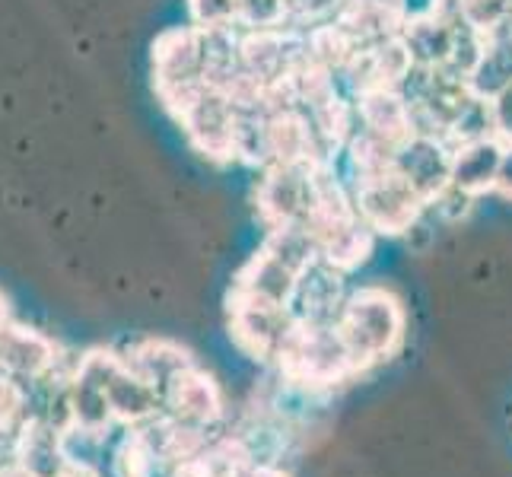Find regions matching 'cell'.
<instances>
[{
	"instance_id": "11",
	"label": "cell",
	"mask_w": 512,
	"mask_h": 477,
	"mask_svg": "<svg viewBox=\"0 0 512 477\" xmlns=\"http://www.w3.org/2000/svg\"><path fill=\"white\" fill-rule=\"evenodd\" d=\"M290 26L287 0H236V29H284Z\"/></svg>"
},
{
	"instance_id": "4",
	"label": "cell",
	"mask_w": 512,
	"mask_h": 477,
	"mask_svg": "<svg viewBox=\"0 0 512 477\" xmlns=\"http://www.w3.org/2000/svg\"><path fill=\"white\" fill-rule=\"evenodd\" d=\"M299 271L280 252H274L268 242L242 264L233 290H229V303H252V306H271V309H293V296L299 287Z\"/></svg>"
},
{
	"instance_id": "9",
	"label": "cell",
	"mask_w": 512,
	"mask_h": 477,
	"mask_svg": "<svg viewBox=\"0 0 512 477\" xmlns=\"http://www.w3.org/2000/svg\"><path fill=\"white\" fill-rule=\"evenodd\" d=\"M353 112H357V128L369 137L382 140V144L401 147L404 140L417 134L411 105L404 102L398 90H366L353 96Z\"/></svg>"
},
{
	"instance_id": "8",
	"label": "cell",
	"mask_w": 512,
	"mask_h": 477,
	"mask_svg": "<svg viewBox=\"0 0 512 477\" xmlns=\"http://www.w3.org/2000/svg\"><path fill=\"white\" fill-rule=\"evenodd\" d=\"M347 274L328 261H312L306 274L299 277V287L293 296V315L299 322L334 325L347 303Z\"/></svg>"
},
{
	"instance_id": "14",
	"label": "cell",
	"mask_w": 512,
	"mask_h": 477,
	"mask_svg": "<svg viewBox=\"0 0 512 477\" xmlns=\"http://www.w3.org/2000/svg\"><path fill=\"white\" fill-rule=\"evenodd\" d=\"M493 194L512 201V140H503V156H500L497 182H493Z\"/></svg>"
},
{
	"instance_id": "5",
	"label": "cell",
	"mask_w": 512,
	"mask_h": 477,
	"mask_svg": "<svg viewBox=\"0 0 512 477\" xmlns=\"http://www.w3.org/2000/svg\"><path fill=\"white\" fill-rule=\"evenodd\" d=\"M229 338L236 347L264 366H274L280 347L287 344L290 331L296 328L293 309H271L252 303H229Z\"/></svg>"
},
{
	"instance_id": "2",
	"label": "cell",
	"mask_w": 512,
	"mask_h": 477,
	"mask_svg": "<svg viewBox=\"0 0 512 477\" xmlns=\"http://www.w3.org/2000/svg\"><path fill=\"white\" fill-rule=\"evenodd\" d=\"M353 204H357L360 217L376 236H404L420 223L427 214V204L417 198V191L401 179L392 169L385 175H373V179H357L347 182Z\"/></svg>"
},
{
	"instance_id": "7",
	"label": "cell",
	"mask_w": 512,
	"mask_h": 477,
	"mask_svg": "<svg viewBox=\"0 0 512 477\" xmlns=\"http://www.w3.org/2000/svg\"><path fill=\"white\" fill-rule=\"evenodd\" d=\"M395 172L430 207L452 185V144L433 134H414L398 147Z\"/></svg>"
},
{
	"instance_id": "3",
	"label": "cell",
	"mask_w": 512,
	"mask_h": 477,
	"mask_svg": "<svg viewBox=\"0 0 512 477\" xmlns=\"http://www.w3.org/2000/svg\"><path fill=\"white\" fill-rule=\"evenodd\" d=\"M319 166V163H315ZM315 166H268L255 182V214L264 233L303 226L315 198Z\"/></svg>"
},
{
	"instance_id": "1",
	"label": "cell",
	"mask_w": 512,
	"mask_h": 477,
	"mask_svg": "<svg viewBox=\"0 0 512 477\" xmlns=\"http://www.w3.org/2000/svg\"><path fill=\"white\" fill-rule=\"evenodd\" d=\"M334 325H338L341 341L360 376H366L369 369H376L388 360H395L398 350L404 347V338H408V312H404V303L382 284H366L350 290Z\"/></svg>"
},
{
	"instance_id": "6",
	"label": "cell",
	"mask_w": 512,
	"mask_h": 477,
	"mask_svg": "<svg viewBox=\"0 0 512 477\" xmlns=\"http://www.w3.org/2000/svg\"><path fill=\"white\" fill-rule=\"evenodd\" d=\"M163 414L191 423L201 430H220L226 420V404L217 379L204 373L198 363L172 376L163 388Z\"/></svg>"
},
{
	"instance_id": "12",
	"label": "cell",
	"mask_w": 512,
	"mask_h": 477,
	"mask_svg": "<svg viewBox=\"0 0 512 477\" xmlns=\"http://www.w3.org/2000/svg\"><path fill=\"white\" fill-rule=\"evenodd\" d=\"M194 26H236V0H188Z\"/></svg>"
},
{
	"instance_id": "10",
	"label": "cell",
	"mask_w": 512,
	"mask_h": 477,
	"mask_svg": "<svg viewBox=\"0 0 512 477\" xmlns=\"http://www.w3.org/2000/svg\"><path fill=\"white\" fill-rule=\"evenodd\" d=\"M500 156H503L500 137H484V140H471V144L452 147V185L458 191L471 194V198L493 194Z\"/></svg>"
},
{
	"instance_id": "13",
	"label": "cell",
	"mask_w": 512,
	"mask_h": 477,
	"mask_svg": "<svg viewBox=\"0 0 512 477\" xmlns=\"http://www.w3.org/2000/svg\"><path fill=\"white\" fill-rule=\"evenodd\" d=\"M490 109H493V128H497V137L512 140V83L503 93L490 99Z\"/></svg>"
},
{
	"instance_id": "15",
	"label": "cell",
	"mask_w": 512,
	"mask_h": 477,
	"mask_svg": "<svg viewBox=\"0 0 512 477\" xmlns=\"http://www.w3.org/2000/svg\"><path fill=\"white\" fill-rule=\"evenodd\" d=\"M55 477H99V471L90 462H80V458H64V465L55 471Z\"/></svg>"
}]
</instances>
